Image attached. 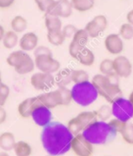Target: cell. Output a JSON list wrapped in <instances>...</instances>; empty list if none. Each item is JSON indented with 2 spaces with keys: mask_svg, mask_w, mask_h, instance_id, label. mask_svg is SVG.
Segmentation results:
<instances>
[{
  "mask_svg": "<svg viewBox=\"0 0 133 156\" xmlns=\"http://www.w3.org/2000/svg\"><path fill=\"white\" fill-rule=\"evenodd\" d=\"M73 136L67 126L59 122H51L43 128L41 140L48 154L59 156L71 150Z\"/></svg>",
  "mask_w": 133,
  "mask_h": 156,
  "instance_id": "cell-1",
  "label": "cell"
},
{
  "mask_svg": "<svg viewBox=\"0 0 133 156\" xmlns=\"http://www.w3.org/2000/svg\"><path fill=\"white\" fill-rule=\"evenodd\" d=\"M91 82L97 90L99 95L102 96L109 103H112L121 97L120 77L114 72L105 76L101 73L96 74L92 78Z\"/></svg>",
  "mask_w": 133,
  "mask_h": 156,
  "instance_id": "cell-2",
  "label": "cell"
},
{
  "mask_svg": "<svg viewBox=\"0 0 133 156\" xmlns=\"http://www.w3.org/2000/svg\"><path fill=\"white\" fill-rule=\"evenodd\" d=\"M81 133L93 145L107 144L115 138L118 134L108 122L99 119L87 126Z\"/></svg>",
  "mask_w": 133,
  "mask_h": 156,
  "instance_id": "cell-3",
  "label": "cell"
},
{
  "mask_svg": "<svg viewBox=\"0 0 133 156\" xmlns=\"http://www.w3.org/2000/svg\"><path fill=\"white\" fill-rule=\"evenodd\" d=\"M72 99L77 105L83 107L90 105L97 101L99 94L92 82H82L74 83L71 89Z\"/></svg>",
  "mask_w": 133,
  "mask_h": 156,
  "instance_id": "cell-4",
  "label": "cell"
},
{
  "mask_svg": "<svg viewBox=\"0 0 133 156\" xmlns=\"http://www.w3.org/2000/svg\"><path fill=\"white\" fill-rule=\"evenodd\" d=\"M8 65L14 68L16 73L24 75L33 72L35 68L34 60L27 51L23 50L11 52L6 58Z\"/></svg>",
  "mask_w": 133,
  "mask_h": 156,
  "instance_id": "cell-5",
  "label": "cell"
},
{
  "mask_svg": "<svg viewBox=\"0 0 133 156\" xmlns=\"http://www.w3.org/2000/svg\"><path fill=\"white\" fill-rule=\"evenodd\" d=\"M111 109L112 115L122 122H127L132 119L133 105L128 98L122 96L117 98L111 103Z\"/></svg>",
  "mask_w": 133,
  "mask_h": 156,
  "instance_id": "cell-6",
  "label": "cell"
},
{
  "mask_svg": "<svg viewBox=\"0 0 133 156\" xmlns=\"http://www.w3.org/2000/svg\"><path fill=\"white\" fill-rule=\"evenodd\" d=\"M30 117L37 126L44 127L52 122V113L50 108L43 105L38 98L35 97Z\"/></svg>",
  "mask_w": 133,
  "mask_h": 156,
  "instance_id": "cell-7",
  "label": "cell"
},
{
  "mask_svg": "<svg viewBox=\"0 0 133 156\" xmlns=\"http://www.w3.org/2000/svg\"><path fill=\"white\" fill-rule=\"evenodd\" d=\"M35 67L40 72L48 73H57L60 69L61 64L59 61L54 58L52 55L42 54L34 56Z\"/></svg>",
  "mask_w": 133,
  "mask_h": 156,
  "instance_id": "cell-8",
  "label": "cell"
},
{
  "mask_svg": "<svg viewBox=\"0 0 133 156\" xmlns=\"http://www.w3.org/2000/svg\"><path fill=\"white\" fill-rule=\"evenodd\" d=\"M89 35L85 29H78L72 37V41L69 44V52L73 58L77 59L80 51L87 45L89 40Z\"/></svg>",
  "mask_w": 133,
  "mask_h": 156,
  "instance_id": "cell-9",
  "label": "cell"
},
{
  "mask_svg": "<svg viewBox=\"0 0 133 156\" xmlns=\"http://www.w3.org/2000/svg\"><path fill=\"white\" fill-rule=\"evenodd\" d=\"M73 8L69 0H55L47 9L45 14L59 18H69L73 14Z\"/></svg>",
  "mask_w": 133,
  "mask_h": 156,
  "instance_id": "cell-10",
  "label": "cell"
},
{
  "mask_svg": "<svg viewBox=\"0 0 133 156\" xmlns=\"http://www.w3.org/2000/svg\"><path fill=\"white\" fill-rule=\"evenodd\" d=\"M71 149L77 156H92L94 153L93 144L89 142L82 133L73 136Z\"/></svg>",
  "mask_w": 133,
  "mask_h": 156,
  "instance_id": "cell-11",
  "label": "cell"
},
{
  "mask_svg": "<svg viewBox=\"0 0 133 156\" xmlns=\"http://www.w3.org/2000/svg\"><path fill=\"white\" fill-rule=\"evenodd\" d=\"M107 24L108 22L106 16L104 15L99 14L94 16L90 21H89L84 29L88 34L89 37L95 38L106 30Z\"/></svg>",
  "mask_w": 133,
  "mask_h": 156,
  "instance_id": "cell-12",
  "label": "cell"
},
{
  "mask_svg": "<svg viewBox=\"0 0 133 156\" xmlns=\"http://www.w3.org/2000/svg\"><path fill=\"white\" fill-rule=\"evenodd\" d=\"M30 83L37 90H47L55 84V76L52 73L37 72L30 77Z\"/></svg>",
  "mask_w": 133,
  "mask_h": 156,
  "instance_id": "cell-13",
  "label": "cell"
},
{
  "mask_svg": "<svg viewBox=\"0 0 133 156\" xmlns=\"http://www.w3.org/2000/svg\"><path fill=\"white\" fill-rule=\"evenodd\" d=\"M114 72L120 78H127L132 73V64L124 55H118L113 59Z\"/></svg>",
  "mask_w": 133,
  "mask_h": 156,
  "instance_id": "cell-14",
  "label": "cell"
},
{
  "mask_svg": "<svg viewBox=\"0 0 133 156\" xmlns=\"http://www.w3.org/2000/svg\"><path fill=\"white\" fill-rule=\"evenodd\" d=\"M105 48L111 55H118L124 49V42L118 34H110L104 39Z\"/></svg>",
  "mask_w": 133,
  "mask_h": 156,
  "instance_id": "cell-15",
  "label": "cell"
},
{
  "mask_svg": "<svg viewBox=\"0 0 133 156\" xmlns=\"http://www.w3.org/2000/svg\"><path fill=\"white\" fill-rule=\"evenodd\" d=\"M37 98L43 105L48 107L50 109L56 108L59 105H62V98L58 89L43 93L39 96H37Z\"/></svg>",
  "mask_w": 133,
  "mask_h": 156,
  "instance_id": "cell-16",
  "label": "cell"
},
{
  "mask_svg": "<svg viewBox=\"0 0 133 156\" xmlns=\"http://www.w3.org/2000/svg\"><path fill=\"white\" fill-rule=\"evenodd\" d=\"M38 36L34 32H27L19 40V45L24 51H34L38 46Z\"/></svg>",
  "mask_w": 133,
  "mask_h": 156,
  "instance_id": "cell-17",
  "label": "cell"
},
{
  "mask_svg": "<svg viewBox=\"0 0 133 156\" xmlns=\"http://www.w3.org/2000/svg\"><path fill=\"white\" fill-rule=\"evenodd\" d=\"M72 71L68 68L59 69L55 76V84L58 87H67L69 83H72Z\"/></svg>",
  "mask_w": 133,
  "mask_h": 156,
  "instance_id": "cell-18",
  "label": "cell"
},
{
  "mask_svg": "<svg viewBox=\"0 0 133 156\" xmlns=\"http://www.w3.org/2000/svg\"><path fill=\"white\" fill-rule=\"evenodd\" d=\"M16 142L14 134L11 132H4L0 134V148L2 151H9L12 150Z\"/></svg>",
  "mask_w": 133,
  "mask_h": 156,
  "instance_id": "cell-19",
  "label": "cell"
},
{
  "mask_svg": "<svg viewBox=\"0 0 133 156\" xmlns=\"http://www.w3.org/2000/svg\"><path fill=\"white\" fill-rule=\"evenodd\" d=\"M34 100H35V97L27 98L19 104L17 110L22 118H24V119L30 118L31 110H32L33 105H34Z\"/></svg>",
  "mask_w": 133,
  "mask_h": 156,
  "instance_id": "cell-20",
  "label": "cell"
},
{
  "mask_svg": "<svg viewBox=\"0 0 133 156\" xmlns=\"http://www.w3.org/2000/svg\"><path fill=\"white\" fill-rule=\"evenodd\" d=\"M44 23L48 32L60 31L62 29V23L61 18L52 15L45 14Z\"/></svg>",
  "mask_w": 133,
  "mask_h": 156,
  "instance_id": "cell-21",
  "label": "cell"
},
{
  "mask_svg": "<svg viewBox=\"0 0 133 156\" xmlns=\"http://www.w3.org/2000/svg\"><path fill=\"white\" fill-rule=\"evenodd\" d=\"M77 59L83 66H91L95 62V55L90 49L85 47L80 51Z\"/></svg>",
  "mask_w": 133,
  "mask_h": 156,
  "instance_id": "cell-22",
  "label": "cell"
},
{
  "mask_svg": "<svg viewBox=\"0 0 133 156\" xmlns=\"http://www.w3.org/2000/svg\"><path fill=\"white\" fill-rule=\"evenodd\" d=\"M19 37L17 33L14 32L13 30H9L5 33L2 38V44L5 48L7 49H12L19 44Z\"/></svg>",
  "mask_w": 133,
  "mask_h": 156,
  "instance_id": "cell-23",
  "label": "cell"
},
{
  "mask_svg": "<svg viewBox=\"0 0 133 156\" xmlns=\"http://www.w3.org/2000/svg\"><path fill=\"white\" fill-rule=\"evenodd\" d=\"M73 9L80 12H85L94 8L95 0H70Z\"/></svg>",
  "mask_w": 133,
  "mask_h": 156,
  "instance_id": "cell-24",
  "label": "cell"
},
{
  "mask_svg": "<svg viewBox=\"0 0 133 156\" xmlns=\"http://www.w3.org/2000/svg\"><path fill=\"white\" fill-rule=\"evenodd\" d=\"M27 25L28 23L27 20L20 15L14 16L10 22L11 29L17 34L25 31V30L27 28Z\"/></svg>",
  "mask_w": 133,
  "mask_h": 156,
  "instance_id": "cell-25",
  "label": "cell"
},
{
  "mask_svg": "<svg viewBox=\"0 0 133 156\" xmlns=\"http://www.w3.org/2000/svg\"><path fill=\"white\" fill-rule=\"evenodd\" d=\"M16 156H30L32 154V147L26 141L20 140L16 142L13 149Z\"/></svg>",
  "mask_w": 133,
  "mask_h": 156,
  "instance_id": "cell-26",
  "label": "cell"
},
{
  "mask_svg": "<svg viewBox=\"0 0 133 156\" xmlns=\"http://www.w3.org/2000/svg\"><path fill=\"white\" fill-rule=\"evenodd\" d=\"M77 117L78 118L79 120L80 121V122L83 124V126H84V129H85L87 126L91 124L92 122H95V121H97L98 119L95 111L80 112V114H78V115H77Z\"/></svg>",
  "mask_w": 133,
  "mask_h": 156,
  "instance_id": "cell-27",
  "label": "cell"
},
{
  "mask_svg": "<svg viewBox=\"0 0 133 156\" xmlns=\"http://www.w3.org/2000/svg\"><path fill=\"white\" fill-rule=\"evenodd\" d=\"M47 39H48V42L54 46H60L64 43L66 37L62 34V30H60V31L48 32Z\"/></svg>",
  "mask_w": 133,
  "mask_h": 156,
  "instance_id": "cell-28",
  "label": "cell"
},
{
  "mask_svg": "<svg viewBox=\"0 0 133 156\" xmlns=\"http://www.w3.org/2000/svg\"><path fill=\"white\" fill-rule=\"evenodd\" d=\"M123 140L128 144L133 145V123L127 122L120 132Z\"/></svg>",
  "mask_w": 133,
  "mask_h": 156,
  "instance_id": "cell-29",
  "label": "cell"
},
{
  "mask_svg": "<svg viewBox=\"0 0 133 156\" xmlns=\"http://www.w3.org/2000/svg\"><path fill=\"white\" fill-rule=\"evenodd\" d=\"M97 116V119L101 121L108 120L112 116V109L111 105H101L97 110L95 111Z\"/></svg>",
  "mask_w": 133,
  "mask_h": 156,
  "instance_id": "cell-30",
  "label": "cell"
},
{
  "mask_svg": "<svg viewBox=\"0 0 133 156\" xmlns=\"http://www.w3.org/2000/svg\"><path fill=\"white\" fill-rule=\"evenodd\" d=\"M67 127L73 136L81 133L84 129V126H83V124L80 122L77 116L71 119L68 122Z\"/></svg>",
  "mask_w": 133,
  "mask_h": 156,
  "instance_id": "cell-31",
  "label": "cell"
},
{
  "mask_svg": "<svg viewBox=\"0 0 133 156\" xmlns=\"http://www.w3.org/2000/svg\"><path fill=\"white\" fill-rule=\"evenodd\" d=\"M90 80L88 73L84 69H75L72 71V82L74 83H82Z\"/></svg>",
  "mask_w": 133,
  "mask_h": 156,
  "instance_id": "cell-32",
  "label": "cell"
},
{
  "mask_svg": "<svg viewBox=\"0 0 133 156\" xmlns=\"http://www.w3.org/2000/svg\"><path fill=\"white\" fill-rule=\"evenodd\" d=\"M118 34L124 40H131L133 38V26L128 23H123L119 28Z\"/></svg>",
  "mask_w": 133,
  "mask_h": 156,
  "instance_id": "cell-33",
  "label": "cell"
},
{
  "mask_svg": "<svg viewBox=\"0 0 133 156\" xmlns=\"http://www.w3.org/2000/svg\"><path fill=\"white\" fill-rule=\"evenodd\" d=\"M100 72L102 75H107L114 72L113 59L104 58L101 61L99 66Z\"/></svg>",
  "mask_w": 133,
  "mask_h": 156,
  "instance_id": "cell-34",
  "label": "cell"
},
{
  "mask_svg": "<svg viewBox=\"0 0 133 156\" xmlns=\"http://www.w3.org/2000/svg\"><path fill=\"white\" fill-rule=\"evenodd\" d=\"M59 93L61 94L62 101V105H68L70 104L73 99H72L71 90L68 88L67 87H58Z\"/></svg>",
  "mask_w": 133,
  "mask_h": 156,
  "instance_id": "cell-35",
  "label": "cell"
},
{
  "mask_svg": "<svg viewBox=\"0 0 133 156\" xmlns=\"http://www.w3.org/2000/svg\"><path fill=\"white\" fill-rule=\"evenodd\" d=\"M10 94V89L5 83L0 82V106H3Z\"/></svg>",
  "mask_w": 133,
  "mask_h": 156,
  "instance_id": "cell-36",
  "label": "cell"
},
{
  "mask_svg": "<svg viewBox=\"0 0 133 156\" xmlns=\"http://www.w3.org/2000/svg\"><path fill=\"white\" fill-rule=\"evenodd\" d=\"M77 30L78 29L77 28V27L73 24H66V26L62 27V32L63 35L65 36V37H66V39L72 38Z\"/></svg>",
  "mask_w": 133,
  "mask_h": 156,
  "instance_id": "cell-37",
  "label": "cell"
},
{
  "mask_svg": "<svg viewBox=\"0 0 133 156\" xmlns=\"http://www.w3.org/2000/svg\"><path fill=\"white\" fill-rule=\"evenodd\" d=\"M54 1L55 0H34V2L37 5V8L40 9V11L45 13L47 9L49 8V6L52 5Z\"/></svg>",
  "mask_w": 133,
  "mask_h": 156,
  "instance_id": "cell-38",
  "label": "cell"
},
{
  "mask_svg": "<svg viewBox=\"0 0 133 156\" xmlns=\"http://www.w3.org/2000/svg\"><path fill=\"white\" fill-rule=\"evenodd\" d=\"M108 122L118 133H120V132L121 131V129H123V127H124V126L126 123V122H122V121L119 120V119H116V118L111 119Z\"/></svg>",
  "mask_w": 133,
  "mask_h": 156,
  "instance_id": "cell-39",
  "label": "cell"
},
{
  "mask_svg": "<svg viewBox=\"0 0 133 156\" xmlns=\"http://www.w3.org/2000/svg\"><path fill=\"white\" fill-rule=\"evenodd\" d=\"M34 56L37 55H42V54H49V55H52V52L49 48L46 46H37L35 49L34 50Z\"/></svg>",
  "mask_w": 133,
  "mask_h": 156,
  "instance_id": "cell-40",
  "label": "cell"
},
{
  "mask_svg": "<svg viewBox=\"0 0 133 156\" xmlns=\"http://www.w3.org/2000/svg\"><path fill=\"white\" fill-rule=\"evenodd\" d=\"M15 2V0H0V9H8Z\"/></svg>",
  "mask_w": 133,
  "mask_h": 156,
  "instance_id": "cell-41",
  "label": "cell"
},
{
  "mask_svg": "<svg viewBox=\"0 0 133 156\" xmlns=\"http://www.w3.org/2000/svg\"><path fill=\"white\" fill-rule=\"evenodd\" d=\"M6 117H7L6 111L3 108V106H0V125L2 124L5 122Z\"/></svg>",
  "mask_w": 133,
  "mask_h": 156,
  "instance_id": "cell-42",
  "label": "cell"
},
{
  "mask_svg": "<svg viewBox=\"0 0 133 156\" xmlns=\"http://www.w3.org/2000/svg\"><path fill=\"white\" fill-rule=\"evenodd\" d=\"M126 20H127V23H130L133 26V9L130 10L129 12L126 15Z\"/></svg>",
  "mask_w": 133,
  "mask_h": 156,
  "instance_id": "cell-43",
  "label": "cell"
},
{
  "mask_svg": "<svg viewBox=\"0 0 133 156\" xmlns=\"http://www.w3.org/2000/svg\"><path fill=\"white\" fill-rule=\"evenodd\" d=\"M5 29H4V27H2V25L0 24V41H2V38H3V36L5 34Z\"/></svg>",
  "mask_w": 133,
  "mask_h": 156,
  "instance_id": "cell-44",
  "label": "cell"
},
{
  "mask_svg": "<svg viewBox=\"0 0 133 156\" xmlns=\"http://www.w3.org/2000/svg\"><path fill=\"white\" fill-rule=\"evenodd\" d=\"M0 156H9V154H8L7 151H0Z\"/></svg>",
  "mask_w": 133,
  "mask_h": 156,
  "instance_id": "cell-45",
  "label": "cell"
},
{
  "mask_svg": "<svg viewBox=\"0 0 133 156\" xmlns=\"http://www.w3.org/2000/svg\"><path fill=\"white\" fill-rule=\"evenodd\" d=\"M128 100H129V101H131V103L133 105V90H132V91H131V94H130L129 98H128Z\"/></svg>",
  "mask_w": 133,
  "mask_h": 156,
  "instance_id": "cell-46",
  "label": "cell"
},
{
  "mask_svg": "<svg viewBox=\"0 0 133 156\" xmlns=\"http://www.w3.org/2000/svg\"><path fill=\"white\" fill-rule=\"evenodd\" d=\"M0 82H2V75H1V72H0Z\"/></svg>",
  "mask_w": 133,
  "mask_h": 156,
  "instance_id": "cell-47",
  "label": "cell"
},
{
  "mask_svg": "<svg viewBox=\"0 0 133 156\" xmlns=\"http://www.w3.org/2000/svg\"><path fill=\"white\" fill-rule=\"evenodd\" d=\"M47 156H53V155H51V154H48V155H47Z\"/></svg>",
  "mask_w": 133,
  "mask_h": 156,
  "instance_id": "cell-48",
  "label": "cell"
},
{
  "mask_svg": "<svg viewBox=\"0 0 133 156\" xmlns=\"http://www.w3.org/2000/svg\"><path fill=\"white\" fill-rule=\"evenodd\" d=\"M132 119H133V117H132Z\"/></svg>",
  "mask_w": 133,
  "mask_h": 156,
  "instance_id": "cell-49",
  "label": "cell"
}]
</instances>
